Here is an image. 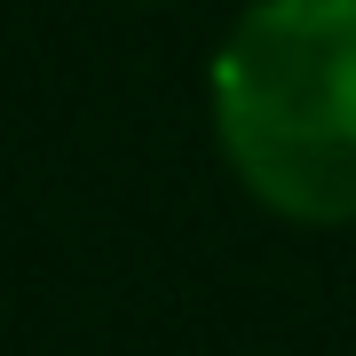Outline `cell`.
Masks as SVG:
<instances>
[{"label":"cell","mask_w":356,"mask_h":356,"mask_svg":"<svg viewBox=\"0 0 356 356\" xmlns=\"http://www.w3.org/2000/svg\"><path fill=\"white\" fill-rule=\"evenodd\" d=\"M214 143L277 222H356V0H254L229 24Z\"/></svg>","instance_id":"6da1fadb"}]
</instances>
